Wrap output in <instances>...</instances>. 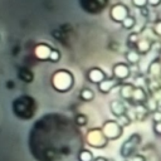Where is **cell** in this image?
<instances>
[{"mask_svg":"<svg viewBox=\"0 0 161 161\" xmlns=\"http://www.w3.org/2000/svg\"><path fill=\"white\" fill-rule=\"evenodd\" d=\"M152 30H153V33H155L157 36H160V38H161V20H157V21L153 24Z\"/></svg>","mask_w":161,"mask_h":161,"instance_id":"603a6c76","label":"cell"},{"mask_svg":"<svg viewBox=\"0 0 161 161\" xmlns=\"http://www.w3.org/2000/svg\"><path fill=\"white\" fill-rule=\"evenodd\" d=\"M160 63H161V52H160Z\"/></svg>","mask_w":161,"mask_h":161,"instance_id":"4dcf8cb0","label":"cell"},{"mask_svg":"<svg viewBox=\"0 0 161 161\" xmlns=\"http://www.w3.org/2000/svg\"><path fill=\"white\" fill-rule=\"evenodd\" d=\"M151 117H152L153 123H155V122H161V111H160V109L153 111L152 114H151Z\"/></svg>","mask_w":161,"mask_h":161,"instance_id":"d4e9b609","label":"cell"},{"mask_svg":"<svg viewBox=\"0 0 161 161\" xmlns=\"http://www.w3.org/2000/svg\"><path fill=\"white\" fill-rule=\"evenodd\" d=\"M93 161H108V160L106 157H103V156H98V157H94Z\"/></svg>","mask_w":161,"mask_h":161,"instance_id":"f1b7e54d","label":"cell"},{"mask_svg":"<svg viewBox=\"0 0 161 161\" xmlns=\"http://www.w3.org/2000/svg\"><path fill=\"white\" fill-rule=\"evenodd\" d=\"M140 143H141V136L137 135V133H133L122 145L121 151H119V155L122 157H125V158H128L131 155L135 153V151L137 150V147L140 146Z\"/></svg>","mask_w":161,"mask_h":161,"instance_id":"7a4b0ae2","label":"cell"},{"mask_svg":"<svg viewBox=\"0 0 161 161\" xmlns=\"http://www.w3.org/2000/svg\"><path fill=\"white\" fill-rule=\"evenodd\" d=\"M131 99L135 101L136 104H137V103H142V102H145V101L147 99V94H146V92L143 91V88H141V87H135V88H133V92H132Z\"/></svg>","mask_w":161,"mask_h":161,"instance_id":"30bf717a","label":"cell"},{"mask_svg":"<svg viewBox=\"0 0 161 161\" xmlns=\"http://www.w3.org/2000/svg\"><path fill=\"white\" fill-rule=\"evenodd\" d=\"M74 121H75V123L78 125V126H86L87 125V121H88V118H87V116H84V114H77L75 116V118H74Z\"/></svg>","mask_w":161,"mask_h":161,"instance_id":"7402d4cb","label":"cell"},{"mask_svg":"<svg viewBox=\"0 0 161 161\" xmlns=\"http://www.w3.org/2000/svg\"><path fill=\"white\" fill-rule=\"evenodd\" d=\"M117 119H116V122L123 128V127H127V126H130L131 125V118H130V116L127 114V113H125V114H121V116H118V117H116Z\"/></svg>","mask_w":161,"mask_h":161,"instance_id":"2e32d148","label":"cell"},{"mask_svg":"<svg viewBox=\"0 0 161 161\" xmlns=\"http://www.w3.org/2000/svg\"><path fill=\"white\" fill-rule=\"evenodd\" d=\"M152 128H153V132L156 135L161 136V122H155L153 126H152Z\"/></svg>","mask_w":161,"mask_h":161,"instance_id":"4316f807","label":"cell"},{"mask_svg":"<svg viewBox=\"0 0 161 161\" xmlns=\"http://www.w3.org/2000/svg\"><path fill=\"white\" fill-rule=\"evenodd\" d=\"M161 4V0H147V5H150V6H158Z\"/></svg>","mask_w":161,"mask_h":161,"instance_id":"83f0119b","label":"cell"},{"mask_svg":"<svg viewBox=\"0 0 161 161\" xmlns=\"http://www.w3.org/2000/svg\"><path fill=\"white\" fill-rule=\"evenodd\" d=\"M48 59H49L50 62H53V63L58 62V60L60 59V53H59V50H57V49H52L50 53H49Z\"/></svg>","mask_w":161,"mask_h":161,"instance_id":"44dd1931","label":"cell"},{"mask_svg":"<svg viewBox=\"0 0 161 161\" xmlns=\"http://www.w3.org/2000/svg\"><path fill=\"white\" fill-rule=\"evenodd\" d=\"M131 74L130 65L127 63H116L112 67V77L116 78L118 82L126 80Z\"/></svg>","mask_w":161,"mask_h":161,"instance_id":"277c9868","label":"cell"},{"mask_svg":"<svg viewBox=\"0 0 161 161\" xmlns=\"http://www.w3.org/2000/svg\"><path fill=\"white\" fill-rule=\"evenodd\" d=\"M146 109H147V111H151V112L158 109L157 101H156L155 98H150V99H147V101H146Z\"/></svg>","mask_w":161,"mask_h":161,"instance_id":"d6986e66","label":"cell"},{"mask_svg":"<svg viewBox=\"0 0 161 161\" xmlns=\"http://www.w3.org/2000/svg\"><path fill=\"white\" fill-rule=\"evenodd\" d=\"M125 58H126V60H127V64L133 65V64H137V63L140 62L141 54H140L136 49H130V50H127V53L125 54Z\"/></svg>","mask_w":161,"mask_h":161,"instance_id":"7c38bea8","label":"cell"},{"mask_svg":"<svg viewBox=\"0 0 161 161\" xmlns=\"http://www.w3.org/2000/svg\"><path fill=\"white\" fill-rule=\"evenodd\" d=\"M109 108H111V112L113 116L118 117L121 114H125L127 113V109H126V106L122 101H118V99H114L109 103Z\"/></svg>","mask_w":161,"mask_h":161,"instance_id":"ba28073f","label":"cell"},{"mask_svg":"<svg viewBox=\"0 0 161 161\" xmlns=\"http://www.w3.org/2000/svg\"><path fill=\"white\" fill-rule=\"evenodd\" d=\"M151 43L148 39H138V42L136 43V50L142 55L146 54L151 50Z\"/></svg>","mask_w":161,"mask_h":161,"instance_id":"8fae6325","label":"cell"},{"mask_svg":"<svg viewBox=\"0 0 161 161\" xmlns=\"http://www.w3.org/2000/svg\"><path fill=\"white\" fill-rule=\"evenodd\" d=\"M127 15H130L128 13V8L123 4H114L112 8H111V11H109V16L113 21H117V23H121Z\"/></svg>","mask_w":161,"mask_h":161,"instance_id":"5b68a950","label":"cell"},{"mask_svg":"<svg viewBox=\"0 0 161 161\" xmlns=\"http://www.w3.org/2000/svg\"><path fill=\"white\" fill-rule=\"evenodd\" d=\"M50 48L45 44H39L36 45L35 48V55L39 58V59H47L49 57V53H50Z\"/></svg>","mask_w":161,"mask_h":161,"instance_id":"4fadbf2b","label":"cell"},{"mask_svg":"<svg viewBox=\"0 0 161 161\" xmlns=\"http://www.w3.org/2000/svg\"><path fill=\"white\" fill-rule=\"evenodd\" d=\"M79 97H80L83 101L89 102V101H92V99L94 98V93H93V91H92L91 88H83V89L80 91V93H79Z\"/></svg>","mask_w":161,"mask_h":161,"instance_id":"9a60e30c","label":"cell"},{"mask_svg":"<svg viewBox=\"0 0 161 161\" xmlns=\"http://www.w3.org/2000/svg\"><path fill=\"white\" fill-rule=\"evenodd\" d=\"M101 132L103 133V136L106 137V140H117L118 137L122 136L123 133V128L116 122V121H106L102 127H101Z\"/></svg>","mask_w":161,"mask_h":161,"instance_id":"6da1fadb","label":"cell"},{"mask_svg":"<svg viewBox=\"0 0 161 161\" xmlns=\"http://www.w3.org/2000/svg\"><path fill=\"white\" fill-rule=\"evenodd\" d=\"M138 39H140V34L136 33V31H132V33L127 36V42H128L130 45H136V43L138 42Z\"/></svg>","mask_w":161,"mask_h":161,"instance_id":"ffe728a7","label":"cell"},{"mask_svg":"<svg viewBox=\"0 0 161 161\" xmlns=\"http://www.w3.org/2000/svg\"><path fill=\"white\" fill-rule=\"evenodd\" d=\"M121 24H122V28H123V29L131 30V29H133L135 25H136V19H135V16H132V15H127V16L121 21Z\"/></svg>","mask_w":161,"mask_h":161,"instance_id":"5bb4252c","label":"cell"},{"mask_svg":"<svg viewBox=\"0 0 161 161\" xmlns=\"http://www.w3.org/2000/svg\"><path fill=\"white\" fill-rule=\"evenodd\" d=\"M160 72H161V63H160V60H153L150 64V74L158 75Z\"/></svg>","mask_w":161,"mask_h":161,"instance_id":"ac0fdd59","label":"cell"},{"mask_svg":"<svg viewBox=\"0 0 161 161\" xmlns=\"http://www.w3.org/2000/svg\"><path fill=\"white\" fill-rule=\"evenodd\" d=\"M160 44H161V40H160Z\"/></svg>","mask_w":161,"mask_h":161,"instance_id":"1f68e13d","label":"cell"},{"mask_svg":"<svg viewBox=\"0 0 161 161\" xmlns=\"http://www.w3.org/2000/svg\"><path fill=\"white\" fill-rule=\"evenodd\" d=\"M121 84V82H118L116 78H113V77H111V78H104L101 83H98L97 86H98V89H99V92H102V93H109L114 87H117V86H119Z\"/></svg>","mask_w":161,"mask_h":161,"instance_id":"52a82bcc","label":"cell"},{"mask_svg":"<svg viewBox=\"0 0 161 161\" xmlns=\"http://www.w3.org/2000/svg\"><path fill=\"white\" fill-rule=\"evenodd\" d=\"M128 161H146V158L142 155H140V153H133V155L130 156Z\"/></svg>","mask_w":161,"mask_h":161,"instance_id":"484cf974","label":"cell"},{"mask_svg":"<svg viewBox=\"0 0 161 161\" xmlns=\"http://www.w3.org/2000/svg\"><path fill=\"white\" fill-rule=\"evenodd\" d=\"M87 78H88L89 82H92V83H94V84H98V83H101L104 78H107V75H106V73H104L101 68L94 67V68H91V69L88 70Z\"/></svg>","mask_w":161,"mask_h":161,"instance_id":"8992f818","label":"cell"},{"mask_svg":"<svg viewBox=\"0 0 161 161\" xmlns=\"http://www.w3.org/2000/svg\"><path fill=\"white\" fill-rule=\"evenodd\" d=\"M119 86H121V88H119V96H121V98L125 99V101H130L131 97H132V92H133L135 86L131 84V83H122Z\"/></svg>","mask_w":161,"mask_h":161,"instance_id":"9c48e42d","label":"cell"},{"mask_svg":"<svg viewBox=\"0 0 161 161\" xmlns=\"http://www.w3.org/2000/svg\"><path fill=\"white\" fill-rule=\"evenodd\" d=\"M131 1H132V4H133L136 8H138V9L146 8V5H147V0H131Z\"/></svg>","mask_w":161,"mask_h":161,"instance_id":"cb8c5ba5","label":"cell"},{"mask_svg":"<svg viewBox=\"0 0 161 161\" xmlns=\"http://www.w3.org/2000/svg\"><path fill=\"white\" fill-rule=\"evenodd\" d=\"M141 11H142V14H143V15H147V14H148L146 8H142V9H141Z\"/></svg>","mask_w":161,"mask_h":161,"instance_id":"f546056e","label":"cell"},{"mask_svg":"<svg viewBox=\"0 0 161 161\" xmlns=\"http://www.w3.org/2000/svg\"><path fill=\"white\" fill-rule=\"evenodd\" d=\"M78 158L79 161H93L94 156L92 153V151H88V150H82L78 155Z\"/></svg>","mask_w":161,"mask_h":161,"instance_id":"e0dca14e","label":"cell"},{"mask_svg":"<svg viewBox=\"0 0 161 161\" xmlns=\"http://www.w3.org/2000/svg\"><path fill=\"white\" fill-rule=\"evenodd\" d=\"M87 143L91 145L94 148H99V147H104L106 146L107 140L103 136V133L101 132V130L94 128V130H91L87 133Z\"/></svg>","mask_w":161,"mask_h":161,"instance_id":"3957f363","label":"cell"}]
</instances>
